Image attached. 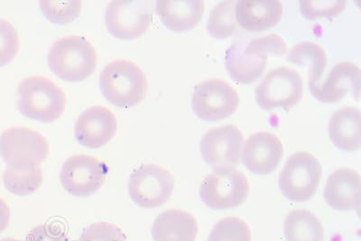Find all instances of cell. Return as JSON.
Instances as JSON below:
<instances>
[{"label":"cell","instance_id":"1","mask_svg":"<svg viewBox=\"0 0 361 241\" xmlns=\"http://www.w3.org/2000/svg\"><path fill=\"white\" fill-rule=\"evenodd\" d=\"M99 89L103 96L115 107H137L147 94L146 74L137 64L118 60L108 64L99 76Z\"/></svg>","mask_w":361,"mask_h":241},{"label":"cell","instance_id":"2","mask_svg":"<svg viewBox=\"0 0 361 241\" xmlns=\"http://www.w3.org/2000/svg\"><path fill=\"white\" fill-rule=\"evenodd\" d=\"M17 96L19 112L33 121L53 123L66 110V93L44 77L33 76L22 80L18 86Z\"/></svg>","mask_w":361,"mask_h":241},{"label":"cell","instance_id":"3","mask_svg":"<svg viewBox=\"0 0 361 241\" xmlns=\"http://www.w3.org/2000/svg\"><path fill=\"white\" fill-rule=\"evenodd\" d=\"M51 72L67 82H82L95 72L94 47L85 37L71 35L51 45L47 58Z\"/></svg>","mask_w":361,"mask_h":241},{"label":"cell","instance_id":"4","mask_svg":"<svg viewBox=\"0 0 361 241\" xmlns=\"http://www.w3.org/2000/svg\"><path fill=\"white\" fill-rule=\"evenodd\" d=\"M49 153V144L41 133L25 127H12L0 135V155L8 168L41 167Z\"/></svg>","mask_w":361,"mask_h":241},{"label":"cell","instance_id":"5","mask_svg":"<svg viewBox=\"0 0 361 241\" xmlns=\"http://www.w3.org/2000/svg\"><path fill=\"white\" fill-rule=\"evenodd\" d=\"M250 195V183L244 173L221 168L206 176L200 186V197L212 210H228L243 205Z\"/></svg>","mask_w":361,"mask_h":241},{"label":"cell","instance_id":"6","mask_svg":"<svg viewBox=\"0 0 361 241\" xmlns=\"http://www.w3.org/2000/svg\"><path fill=\"white\" fill-rule=\"evenodd\" d=\"M322 169L312 154H293L280 173L279 186L288 200L302 202L314 197L320 185Z\"/></svg>","mask_w":361,"mask_h":241},{"label":"cell","instance_id":"7","mask_svg":"<svg viewBox=\"0 0 361 241\" xmlns=\"http://www.w3.org/2000/svg\"><path fill=\"white\" fill-rule=\"evenodd\" d=\"M304 83L302 76L288 67L274 69L257 86V105L265 111L282 108L288 112L302 100Z\"/></svg>","mask_w":361,"mask_h":241},{"label":"cell","instance_id":"8","mask_svg":"<svg viewBox=\"0 0 361 241\" xmlns=\"http://www.w3.org/2000/svg\"><path fill=\"white\" fill-rule=\"evenodd\" d=\"M240 103L236 89L224 80H205L193 88L192 109L200 120H224L235 114Z\"/></svg>","mask_w":361,"mask_h":241},{"label":"cell","instance_id":"9","mask_svg":"<svg viewBox=\"0 0 361 241\" xmlns=\"http://www.w3.org/2000/svg\"><path fill=\"white\" fill-rule=\"evenodd\" d=\"M175 184V178L169 170L154 164H146L132 173L128 195L137 207H160L171 198Z\"/></svg>","mask_w":361,"mask_h":241},{"label":"cell","instance_id":"10","mask_svg":"<svg viewBox=\"0 0 361 241\" xmlns=\"http://www.w3.org/2000/svg\"><path fill=\"white\" fill-rule=\"evenodd\" d=\"M153 21L152 11L147 1L116 0L105 12L109 33L119 40H134L147 33Z\"/></svg>","mask_w":361,"mask_h":241},{"label":"cell","instance_id":"11","mask_svg":"<svg viewBox=\"0 0 361 241\" xmlns=\"http://www.w3.org/2000/svg\"><path fill=\"white\" fill-rule=\"evenodd\" d=\"M108 166L96 157L74 155L63 163L60 181L64 190L75 197H89L96 194L104 184Z\"/></svg>","mask_w":361,"mask_h":241},{"label":"cell","instance_id":"12","mask_svg":"<svg viewBox=\"0 0 361 241\" xmlns=\"http://www.w3.org/2000/svg\"><path fill=\"white\" fill-rule=\"evenodd\" d=\"M243 143V131L233 124H227L206 131L200 150L202 159L212 168H235L240 165Z\"/></svg>","mask_w":361,"mask_h":241},{"label":"cell","instance_id":"13","mask_svg":"<svg viewBox=\"0 0 361 241\" xmlns=\"http://www.w3.org/2000/svg\"><path fill=\"white\" fill-rule=\"evenodd\" d=\"M283 156V146L279 138L269 131H257L247 138L243 162L245 168L255 175L267 176L275 171Z\"/></svg>","mask_w":361,"mask_h":241},{"label":"cell","instance_id":"14","mask_svg":"<svg viewBox=\"0 0 361 241\" xmlns=\"http://www.w3.org/2000/svg\"><path fill=\"white\" fill-rule=\"evenodd\" d=\"M117 130V118L109 108L92 107L80 115L74 135L80 145L95 150L107 145Z\"/></svg>","mask_w":361,"mask_h":241},{"label":"cell","instance_id":"15","mask_svg":"<svg viewBox=\"0 0 361 241\" xmlns=\"http://www.w3.org/2000/svg\"><path fill=\"white\" fill-rule=\"evenodd\" d=\"M316 100L324 104H333L343 100L350 94L353 98L360 99L361 74L355 63L343 62L336 64L328 74L322 85L308 86Z\"/></svg>","mask_w":361,"mask_h":241},{"label":"cell","instance_id":"16","mask_svg":"<svg viewBox=\"0 0 361 241\" xmlns=\"http://www.w3.org/2000/svg\"><path fill=\"white\" fill-rule=\"evenodd\" d=\"M360 192L359 173L350 169H340L329 176L324 197L329 207L334 210H357L360 207Z\"/></svg>","mask_w":361,"mask_h":241},{"label":"cell","instance_id":"17","mask_svg":"<svg viewBox=\"0 0 361 241\" xmlns=\"http://www.w3.org/2000/svg\"><path fill=\"white\" fill-rule=\"evenodd\" d=\"M202 0H159L157 12L161 22L170 31L185 33L197 27L204 14Z\"/></svg>","mask_w":361,"mask_h":241},{"label":"cell","instance_id":"18","mask_svg":"<svg viewBox=\"0 0 361 241\" xmlns=\"http://www.w3.org/2000/svg\"><path fill=\"white\" fill-rule=\"evenodd\" d=\"M238 25L250 32L276 27L283 15L282 3L277 0H240L235 6Z\"/></svg>","mask_w":361,"mask_h":241},{"label":"cell","instance_id":"19","mask_svg":"<svg viewBox=\"0 0 361 241\" xmlns=\"http://www.w3.org/2000/svg\"><path fill=\"white\" fill-rule=\"evenodd\" d=\"M151 234L154 241H195L198 234V221L185 211L171 209L154 221Z\"/></svg>","mask_w":361,"mask_h":241},{"label":"cell","instance_id":"20","mask_svg":"<svg viewBox=\"0 0 361 241\" xmlns=\"http://www.w3.org/2000/svg\"><path fill=\"white\" fill-rule=\"evenodd\" d=\"M360 111L355 108H343L334 112L329 122L328 131L335 146L344 152L360 150Z\"/></svg>","mask_w":361,"mask_h":241},{"label":"cell","instance_id":"21","mask_svg":"<svg viewBox=\"0 0 361 241\" xmlns=\"http://www.w3.org/2000/svg\"><path fill=\"white\" fill-rule=\"evenodd\" d=\"M266 66V59L245 53L241 41L232 44L226 50V69L238 84L248 85L256 82L262 75Z\"/></svg>","mask_w":361,"mask_h":241},{"label":"cell","instance_id":"22","mask_svg":"<svg viewBox=\"0 0 361 241\" xmlns=\"http://www.w3.org/2000/svg\"><path fill=\"white\" fill-rule=\"evenodd\" d=\"M286 60L298 66L308 67V86L320 82L327 67L326 53L320 45L312 41H302L293 45Z\"/></svg>","mask_w":361,"mask_h":241},{"label":"cell","instance_id":"23","mask_svg":"<svg viewBox=\"0 0 361 241\" xmlns=\"http://www.w3.org/2000/svg\"><path fill=\"white\" fill-rule=\"evenodd\" d=\"M283 234L286 241H324L320 221L307 210L291 211L286 218Z\"/></svg>","mask_w":361,"mask_h":241},{"label":"cell","instance_id":"24","mask_svg":"<svg viewBox=\"0 0 361 241\" xmlns=\"http://www.w3.org/2000/svg\"><path fill=\"white\" fill-rule=\"evenodd\" d=\"M43 170L41 167L29 169L6 168L3 175L6 190L18 197H27L41 188L43 184Z\"/></svg>","mask_w":361,"mask_h":241},{"label":"cell","instance_id":"25","mask_svg":"<svg viewBox=\"0 0 361 241\" xmlns=\"http://www.w3.org/2000/svg\"><path fill=\"white\" fill-rule=\"evenodd\" d=\"M235 6L234 1H221L212 9L207 22V32L214 39H226L237 30Z\"/></svg>","mask_w":361,"mask_h":241},{"label":"cell","instance_id":"26","mask_svg":"<svg viewBox=\"0 0 361 241\" xmlns=\"http://www.w3.org/2000/svg\"><path fill=\"white\" fill-rule=\"evenodd\" d=\"M41 11L48 21L58 25H66L79 18L82 11V2L58 1V0H44L40 1Z\"/></svg>","mask_w":361,"mask_h":241},{"label":"cell","instance_id":"27","mask_svg":"<svg viewBox=\"0 0 361 241\" xmlns=\"http://www.w3.org/2000/svg\"><path fill=\"white\" fill-rule=\"evenodd\" d=\"M346 0H301L299 1L300 12L308 20L319 19L333 20L346 8Z\"/></svg>","mask_w":361,"mask_h":241},{"label":"cell","instance_id":"28","mask_svg":"<svg viewBox=\"0 0 361 241\" xmlns=\"http://www.w3.org/2000/svg\"><path fill=\"white\" fill-rule=\"evenodd\" d=\"M207 241H251V231L240 218L226 217L214 225Z\"/></svg>","mask_w":361,"mask_h":241},{"label":"cell","instance_id":"29","mask_svg":"<svg viewBox=\"0 0 361 241\" xmlns=\"http://www.w3.org/2000/svg\"><path fill=\"white\" fill-rule=\"evenodd\" d=\"M288 51V45L281 37L277 34L256 38L244 46V53L263 59L267 57H282Z\"/></svg>","mask_w":361,"mask_h":241},{"label":"cell","instance_id":"30","mask_svg":"<svg viewBox=\"0 0 361 241\" xmlns=\"http://www.w3.org/2000/svg\"><path fill=\"white\" fill-rule=\"evenodd\" d=\"M19 50V37L14 25L0 18V67L11 63Z\"/></svg>","mask_w":361,"mask_h":241},{"label":"cell","instance_id":"31","mask_svg":"<svg viewBox=\"0 0 361 241\" xmlns=\"http://www.w3.org/2000/svg\"><path fill=\"white\" fill-rule=\"evenodd\" d=\"M79 241H127V237L114 224L96 223L83 231Z\"/></svg>","mask_w":361,"mask_h":241},{"label":"cell","instance_id":"32","mask_svg":"<svg viewBox=\"0 0 361 241\" xmlns=\"http://www.w3.org/2000/svg\"><path fill=\"white\" fill-rule=\"evenodd\" d=\"M25 241H69V239L59 225L47 223L29 231Z\"/></svg>","mask_w":361,"mask_h":241},{"label":"cell","instance_id":"33","mask_svg":"<svg viewBox=\"0 0 361 241\" xmlns=\"http://www.w3.org/2000/svg\"><path fill=\"white\" fill-rule=\"evenodd\" d=\"M11 223V208L8 204L0 197V233H2Z\"/></svg>","mask_w":361,"mask_h":241},{"label":"cell","instance_id":"34","mask_svg":"<svg viewBox=\"0 0 361 241\" xmlns=\"http://www.w3.org/2000/svg\"><path fill=\"white\" fill-rule=\"evenodd\" d=\"M0 241H20V240L11 239V237H5V239L0 240Z\"/></svg>","mask_w":361,"mask_h":241}]
</instances>
